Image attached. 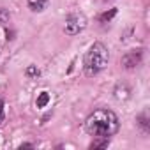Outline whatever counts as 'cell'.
Here are the masks:
<instances>
[{"label":"cell","instance_id":"9c48e42d","mask_svg":"<svg viewBox=\"0 0 150 150\" xmlns=\"http://www.w3.org/2000/svg\"><path fill=\"white\" fill-rule=\"evenodd\" d=\"M115 14H117V9H110V11H106V13H103V14L99 16V21H101V23H108L110 20L115 18Z\"/></svg>","mask_w":150,"mask_h":150},{"label":"cell","instance_id":"5bb4252c","mask_svg":"<svg viewBox=\"0 0 150 150\" xmlns=\"http://www.w3.org/2000/svg\"><path fill=\"white\" fill-rule=\"evenodd\" d=\"M34 145L32 143H23V145H20V148H32Z\"/></svg>","mask_w":150,"mask_h":150},{"label":"cell","instance_id":"8fae6325","mask_svg":"<svg viewBox=\"0 0 150 150\" xmlns=\"http://www.w3.org/2000/svg\"><path fill=\"white\" fill-rule=\"evenodd\" d=\"M9 20H11V14H9V11H6L4 7H0V25H6V23H9Z\"/></svg>","mask_w":150,"mask_h":150},{"label":"cell","instance_id":"7c38bea8","mask_svg":"<svg viewBox=\"0 0 150 150\" xmlns=\"http://www.w3.org/2000/svg\"><path fill=\"white\" fill-rule=\"evenodd\" d=\"M25 72H27V76H30V78L39 76V74H41V71H39V67H37V65H28Z\"/></svg>","mask_w":150,"mask_h":150},{"label":"cell","instance_id":"3957f363","mask_svg":"<svg viewBox=\"0 0 150 150\" xmlns=\"http://www.w3.org/2000/svg\"><path fill=\"white\" fill-rule=\"evenodd\" d=\"M87 27V18L81 13H71L65 18V34L69 35H78L80 32H83Z\"/></svg>","mask_w":150,"mask_h":150},{"label":"cell","instance_id":"5b68a950","mask_svg":"<svg viewBox=\"0 0 150 150\" xmlns=\"http://www.w3.org/2000/svg\"><path fill=\"white\" fill-rule=\"evenodd\" d=\"M129 96H131V88L125 83L117 85V88H115V99L117 101H125V99H129Z\"/></svg>","mask_w":150,"mask_h":150},{"label":"cell","instance_id":"277c9868","mask_svg":"<svg viewBox=\"0 0 150 150\" xmlns=\"http://www.w3.org/2000/svg\"><path fill=\"white\" fill-rule=\"evenodd\" d=\"M141 60H143V50H132V51H127L122 57L120 64H122L124 69H136L141 64Z\"/></svg>","mask_w":150,"mask_h":150},{"label":"cell","instance_id":"7a4b0ae2","mask_svg":"<svg viewBox=\"0 0 150 150\" xmlns=\"http://www.w3.org/2000/svg\"><path fill=\"white\" fill-rule=\"evenodd\" d=\"M108 60H110L108 48L103 42H94L90 46V50L87 51L85 60H83V71H85V74L90 76V78L96 76V74H99L108 65Z\"/></svg>","mask_w":150,"mask_h":150},{"label":"cell","instance_id":"4fadbf2b","mask_svg":"<svg viewBox=\"0 0 150 150\" xmlns=\"http://www.w3.org/2000/svg\"><path fill=\"white\" fill-rule=\"evenodd\" d=\"M2 120H4V101L0 99V124H2Z\"/></svg>","mask_w":150,"mask_h":150},{"label":"cell","instance_id":"30bf717a","mask_svg":"<svg viewBox=\"0 0 150 150\" xmlns=\"http://www.w3.org/2000/svg\"><path fill=\"white\" fill-rule=\"evenodd\" d=\"M48 103H50V94H48V92H41L39 97H37V103H35L37 108H44Z\"/></svg>","mask_w":150,"mask_h":150},{"label":"cell","instance_id":"52a82bcc","mask_svg":"<svg viewBox=\"0 0 150 150\" xmlns=\"http://www.w3.org/2000/svg\"><path fill=\"white\" fill-rule=\"evenodd\" d=\"M136 122H138V125L141 127V131H143L145 134L150 132V122H148V115H146V113H141V115L136 118Z\"/></svg>","mask_w":150,"mask_h":150},{"label":"cell","instance_id":"6da1fadb","mask_svg":"<svg viewBox=\"0 0 150 150\" xmlns=\"http://www.w3.org/2000/svg\"><path fill=\"white\" fill-rule=\"evenodd\" d=\"M120 127V120L111 110H96L85 120V131L94 138H110Z\"/></svg>","mask_w":150,"mask_h":150},{"label":"cell","instance_id":"ba28073f","mask_svg":"<svg viewBox=\"0 0 150 150\" xmlns=\"http://www.w3.org/2000/svg\"><path fill=\"white\" fill-rule=\"evenodd\" d=\"M110 145V139L108 138H94V141L90 143V148H106Z\"/></svg>","mask_w":150,"mask_h":150},{"label":"cell","instance_id":"8992f818","mask_svg":"<svg viewBox=\"0 0 150 150\" xmlns=\"http://www.w3.org/2000/svg\"><path fill=\"white\" fill-rule=\"evenodd\" d=\"M48 2H50V0H28V7H30L34 13H41V11L46 9Z\"/></svg>","mask_w":150,"mask_h":150}]
</instances>
